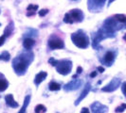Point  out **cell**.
Instances as JSON below:
<instances>
[{"instance_id":"ba28073f","label":"cell","mask_w":126,"mask_h":113,"mask_svg":"<svg viewBox=\"0 0 126 113\" xmlns=\"http://www.w3.org/2000/svg\"><path fill=\"white\" fill-rule=\"evenodd\" d=\"M106 0H87V8L92 12H99L102 10Z\"/></svg>"},{"instance_id":"836d02e7","label":"cell","mask_w":126,"mask_h":113,"mask_svg":"<svg viewBox=\"0 0 126 113\" xmlns=\"http://www.w3.org/2000/svg\"><path fill=\"white\" fill-rule=\"evenodd\" d=\"M123 40H124V41L126 42V33L124 34V36H123Z\"/></svg>"},{"instance_id":"5bb4252c","label":"cell","mask_w":126,"mask_h":113,"mask_svg":"<svg viewBox=\"0 0 126 113\" xmlns=\"http://www.w3.org/2000/svg\"><path fill=\"white\" fill-rule=\"evenodd\" d=\"M47 72H45V71H41L40 73H38L37 75H35V77H34V84H35V86H39L42 82L44 81L45 79L47 78Z\"/></svg>"},{"instance_id":"7c38bea8","label":"cell","mask_w":126,"mask_h":113,"mask_svg":"<svg viewBox=\"0 0 126 113\" xmlns=\"http://www.w3.org/2000/svg\"><path fill=\"white\" fill-rule=\"evenodd\" d=\"M90 90H91V84H90V82H87V83L85 84V86H84L83 90H82V91L81 92V94H80V96L78 97V99H77V100L75 101V103H74V105H75L76 107L79 106L80 103H81V102L87 96V94L89 93Z\"/></svg>"},{"instance_id":"6da1fadb","label":"cell","mask_w":126,"mask_h":113,"mask_svg":"<svg viewBox=\"0 0 126 113\" xmlns=\"http://www.w3.org/2000/svg\"><path fill=\"white\" fill-rule=\"evenodd\" d=\"M34 59V54L31 50L24 51L20 53L13 59V69L17 75L21 76L27 73L29 67L31 66Z\"/></svg>"},{"instance_id":"277c9868","label":"cell","mask_w":126,"mask_h":113,"mask_svg":"<svg viewBox=\"0 0 126 113\" xmlns=\"http://www.w3.org/2000/svg\"><path fill=\"white\" fill-rule=\"evenodd\" d=\"M72 67H73V63L70 59H60L58 60L55 66L57 73L62 75H69L72 71Z\"/></svg>"},{"instance_id":"4dcf8cb0","label":"cell","mask_w":126,"mask_h":113,"mask_svg":"<svg viewBox=\"0 0 126 113\" xmlns=\"http://www.w3.org/2000/svg\"><path fill=\"white\" fill-rule=\"evenodd\" d=\"M97 70H98V72H100V73H103V72L105 71V69H104L102 66H99V67L97 68Z\"/></svg>"},{"instance_id":"30bf717a","label":"cell","mask_w":126,"mask_h":113,"mask_svg":"<svg viewBox=\"0 0 126 113\" xmlns=\"http://www.w3.org/2000/svg\"><path fill=\"white\" fill-rule=\"evenodd\" d=\"M91 112L92 113H108V107L101 104V102L96 101L91 104L90 106Z\"/></svg>"},{"instance_id":"4fadbf2b","label":"cell","mask_w":126,"mask_h":113,"mask_svg":"<svg viewBox=\"0 0 126 113\" xmlns=\"http://www.w3.org/2000/svg\"><path fill=\"white\" fill-rule=\"evenodd\" d=\"M5 102H6L7 106H9V107H12V108H16V107H19V104L14 100L13 95L12 93L7 94L6 96H5Z\"/></svg>"},{"instance_id":"603a6c76","label":"cell","mask_w":126,"mask_h":113,"mask_svg":"<svg viewBox=\"0 0 126 113\" xmlns=\"http://www.w3.org/2000/svg\"><path fill=\"white\" fill-rule=\"evenodd\" d=\"M34 112L35 113H46L47 112V107H45L44 105L39 104L37 105L35 108H34Z\"/></svg>"},{"instance_id":"ffe728a7","label":"cell","mask_w":126,"mask_h":113,"mask_svg":"<svg viewBox=\"0 0 126 113\" xmlns=\"http://www.w3.org/2000/svg\"><path fill=\"white\" fill-rule=\"evenodd\" d=\"M62 89V86L61 84H59L58 82L56 81H50L48 83V90H51V91H58Z\"/></svg>"},{"instance_id":"e0dca14e","label":"cell","mask_w":126,"mask_h":113,"mask_svg":"<svg viewBox=\"0 0 126 113\" xmlns=\"http://www.w3.org/2000/svg\"><path fill=\"white\" fill-rule=\"evenodd\" d=\"M31 99H32V95L31 94H28L24 99V104L21 107V109L18 111V113H26V110L28 108V106L30 105V102H31Z\"/></svg>"},{"instance_id":"7402d4cb","label":"cell","mask_w":126,"mask_h":113,"mask_svg":"<svg viewBox=\"0 0 126 113\" xmlns=\"http://www.w3.org/2000/svg\"><path fill=\"white\" fill-rule=\"evenodd\" d=\"M113 17L116 19L118 22L121 23V24L126 23V15L125 14H115Z\"/></svg>"},{"instance_id":"8fae6325","label":"cell","mask_w":126,"mask_h":113,"mask_svg":"<svg viewBox=\"0 0 126 113\" xmlns=\"http://www.w3.org/2000/svg\"><path fill=\"white\" fill-rule=\"evenodd\" d=\"M69 15L73 23H80V22H82V20L84 18V14L82 12V11L79 10V9H73L71 10L69 12Z\"/></svg>"},{"instance_id":"d4e9b609","label":"cell","mask_w":126,"mask_h":113,"mask_svg":"<svg viewBox=\"0 0 126 113\" xmlns=\"http://www.w3.org/2000/svg\"><path fill=\"white\" fill-rule=\"evenodd\" d=\"M57 62H58V59H56V58H54V57H50L49 59H48V63L50 64L51 66H56Z\"/></svg>"},{"instance_id":"9a60e30c","label":"cell","mask_w":126,"mask_h":113,"mask_svg":"<svg viewBox=\"0 0 126 113\" xmlns=\"http://www.w3.org/2000/svg\"><path fill=\"white\" fill-rule=\"evenodd\" d=\"M8 88H9V81L6 76L0 73V92L5 91Z\"/></svg>"},{"instance_id":"52a82bcc","label":"cell","mask_w":126,"mask_h":113,"mask_svg":"<svg viewBox=\"0 0 126 113\" xmlns=\"http://www.w3.org/2000/svg\"><path fill=\"white\" fill-rule=\"evenodd\" d=\"M121 79L119 77H114L111 81L108 83L105 87L101 88V91L103 92H113L115 90H117L121 86Z\"/></svg>"},{"instance_id":"2e32d148","label":"cell","mask_w":126,"mask_h":113,"mask_svg":"<svg viewBox=\"0 0 126 113\" xmlns=\"http://www.w3.org/2000/svg\"><path fill=\"white\" fill-rule=\"evenodd\" d=\"M34 44H35V41L31 37L25 38L24 41H23V46H24V48L27 49V50H31L32 47H33Z\"/></svg>"},{"instance_id":"f1b7e54d","label":"cell","mask_w":126,"mask_h":113,"mask_svg":"<svg viewBox=\"0 0 126 113\" xmlns=\"http://www.w3.org/2000/svg\"><path fill=\"white\" fill-rule=\"evenodd\" d=\"M80 113H90V110H89L87 107H82Z\"/></svg>"},{"instance_id":"8d00e7d4","label":"cell","mask_w":126,"mask_h":113,"mask_svg":"<svg viewBox=\"0 0 126 113\" xmlns=\"http://www.w3.org/2000/svg\"><path fill=\"white\" fill-rule=\"evenodd\" d=\"M57 113H59V112H57Z\"/></svg>"},{"instance_id":"d6a6232c","label":"cell","mask_w":126,"mask_h":113,"mask_svg":"<svg viewBox=\"0 0 126 113\" xmlns=\"http://www.w3.org/2000/svg\"><path fill=\"white\" fill-rule=\"evenodd\" d=\"M114 1H115V0H109V1H108V6H110V5L113 3Z\"/></svg>"},{"instance_id":"7a4b0ae2","label":"cell","mask_w":126,"mask_h":113,"mask_svg":"<svg viewBox=\"0 0 126 113\" xmlns=\"http://www.w3.org/2000/svg\"><path fill=\"white\" fill-rule=\"evenodd\" d=\"M71 41L78 48L86 49L90 44V39L82 29H79L77 32L71 34Z\"/></svg>"},{"instance_id":"f546056e","label":"cell","mask_w":126,"mask_h":113,"mask_svg":"<svg viewBox=\"0 0 126 113\" xmlns=\"http://www.w3.org/2000/svg\"><path fill=\"white\" fill-rule=\"evenodd\" d=\"M82 73V68L81 66H79L78 68H77V75H81Z\"/></svg>"},{"instance_id":"1f68e13d","label":"cell","mask_w":126,"mask_h":113,"mask_svg":"<svg viewBox=\"0 0 126 113\" xmlns=\"http://www.w3.org/2000/svg\"><path fill=\"white\" fill-rule=\"evenodd\" d=\"M97 75H98V72H96V71H94V72H92V73L90 74V77H91V78H94V77H95V76H96Z\"/></svg>"},{"instance_id":"e575fe53","label":"cell","mask_w":126,"mask_h":113,"mask_svg":"<svg viewBox=\"0 0 126 113\" xmlns=\"http://www.w3.org/2000/svg\"><path fill=\"white\" fill-rule=\"evenodd\" d=\"M72 1H78V0H72Z\"/></svg>"},{"instance_id":"3957f363","label":"cell","mask_w":126,"mask_h":113,"mask_svg":"<svg viewBox=\"0 0 126 113\" xmlns=\"http://www.w3.org/2000/svg\"><path fill=\"white\" fill-rule=\"evenodd\" d=\"M116 35L115 34H112L110 32L106 31L103 27L100 28L98 32L93 36V40H92V47L94 48L95 50H99L101 48L100 46V43H101L102 40L104 39H107V38H113L115 37Z\"/></svg>"},{"instance_id":"d590c367","label":"cell","mask_w":126,"mask_h":113,"mask_svg":"<svg viewBox=\"0 0 126 113\" xmlns=\"http://www.w3.org/2000/svg\"><path fill=\"white\" fill-rule=\"evenodd\" d=\"M0 26H1V24H0Z\"/></svg>"},{"instance_id":"83f0119b","label":"cell","mask_w":126,"mask_h":113,"mask_svg":"<svg viewBox=\"0 0 126 113\" xmlns=\"http://www.w3.org/2000/svg\"><path fill=\"white\" fill-rule=\"evenodd\" d=\"M6 36L5 35H2L1 37H0V47L2 46V45H4L5 44V42H6Z\"/></svg>"},{"instance_id":"4316f807","label":"cell","mask_w":126,"mask_h":113,"mask_svg":"<svg viewBox=\"0 0 126 113\" xmlns=\"http://www.w3.org/2000/svg\"><path fill=\"white\" fill-rule=\"evenodd\" d=\"M120 87H121V91H122V93L124 95V97L126 98V81L123 82Z\"/></svg>"},{"instance_id":"5b68a950","label":"cell","mask_w":126,"mask_h":113,"mask_svg":"<svg viewBox=\"0 0 126 113\" xmlns=\"http://www.w3.org/2000/svg\"><path fill=\"white\" fill-rule=\"evenodd\" d=\"M118 55V51L117 50H107L103 56L100 57V62L102 65H105L107 67H111L114 64L115 60H116V57Z\"/></svg>"},{"instance_id":"ac0fdd59","label":"cell","mask_w":126,"mask_h":113,"mask_svg":"<svg viewBox=\"0 0 126 113\" xmlns=\"http://www.w3.org/2000/svg\"><path fill=\"white\" fill-rule=\"evenodd\" d=\"M38 5H33V4H30L28 8H27V11H28V12H27V16L29 17V16H33L36 11H37L38 10Z\"/></svg>"},{"instance_id":"d6986e66","label":"cell","mask_w":126,"mask_h":113,"mask_svg":"<svg viewBox=\"0 0 126 113\" xmlns=\"http://www.w3.org/2000/svg\"><path fill=\"white\" fill-rule=\"evenodd\" d=\"M13 29H14V23H13V21H11L10 24L7 25V27L5 28V30H4V35H5L7 38L10 37V36L13 34Z\"/></svg>"},{"instance_id":"8992f818","label":"cell","mask_w":126,"mask_h":113,"mask_svg":"<svg viewBox=\"0 0 126 113\" xmlns=\"http://www.w3.org/2000/svg\"><path fill=\"white\" fill-rule=\"evenodd\" d=\"M47 45L51 50H56V49H63L64 48V42L61 38L57 37L55 35L51 36L47 41Z\"/></svg>"},{"instance_id":"cb8c5ba5","label":"cell","mask_w":126,"mask_h":113,"mask_svg":"<svg viewBox=\"0 0 126 113\" xmlns=\"http://www.w3.org/2000/svg\"><path fill=\"white\" fill-rule=\"evenodd\" d=\"M125 109H126V104L122 103L120 106H119V107H117L116 108H115V112L116 113H121V112H123Z\"/></svg>"},{"instance_id":"9c48e42d","label":"cell","mask_w":126,"mask_h":113,"mask_svg":"<svg viewBox=\"0 0 126 113\" xmlns=\"http://www.w3.org/2000/svg\"><path fill=\"white\" fill-rule=\"evenodd\" d=\"M82 85V79H78V78H72V80L66 83L63 86V90L64 91H73L80 88Z\"/></svg>"},{"instance_id":"484cf974","label":"cell","mask_w":126,"mask_h":113,"mask_svg":"<svg viewBox=\"0 0 126 113\" xmlns=\"http://www.w3.org/2000/svg\"><path fill=\"white\" fill-rule=\"evenodd\" d=\"M47 12H48V10H47V9H43V10H41V11L38 12V14H39V16L44 17L45 15L47 14Z\"/></svg>"},{"instance_id":"44dd1931","label":"cell","mask_w":126,"mask_h":113,"mask_svg":"<svg viewBox=\"0 0 126 113\" xmlns=\"http://www.w3.org/2000/svg\"><path fill=\"white\" fill-rule=\"evenodd\" d=\"M11 59V55L8 51H3L1 54H0V60H3V61H9Z\"/></svg>"}]
</instances>
